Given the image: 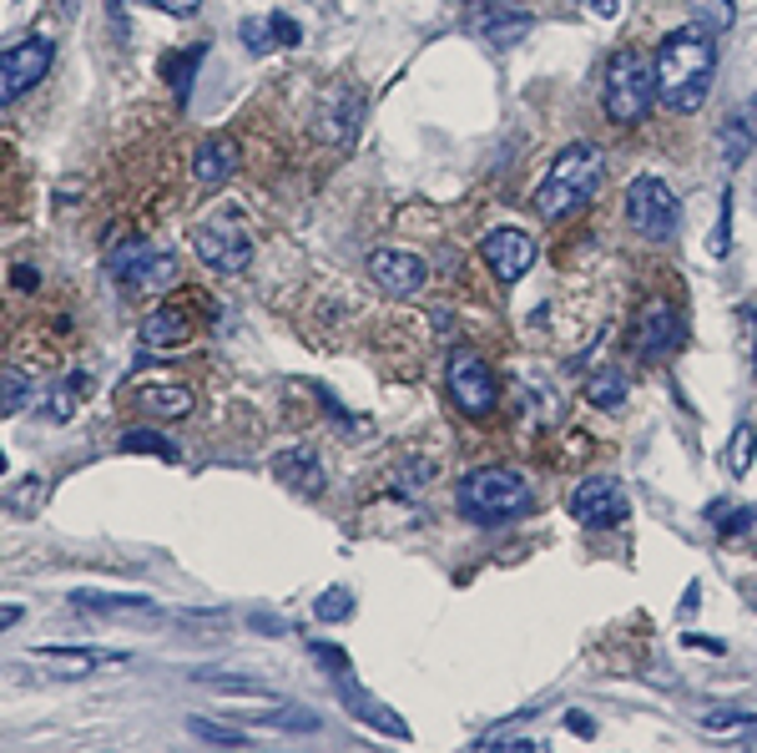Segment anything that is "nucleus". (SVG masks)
<instances>
[{
  "instance_id": "f03ea898",
  "label": "nucleus",
  "mask_w": 757,
  "mask_h": 753,
  "mask_svg": "<svg viewBox=\"0 0 757 753\" xmlns=\"http://www.w3.org/2000/svg\"><path fill=\"white\" fill-rule=\"evenodd\" d=\"M601 182H606V157L596 142H570L561 157L551 163V173L536 188V213L546 222L576 218L586 203H596Z\"/></svg>"
},
{
  "instance_id": "cd10ccee",
  "label": "nucleus",
  "mask_w": 757,
  "mask_h": 753,
  "mask_svg": "<svg viewBox=\"0 0 757 753\" xmlns=\"http://www.w3.org/2000/svg\"><path fill=\"white\" fill-rule=\"evenodd\" d=\"M41 658H66V663H76V667L127 663V652H91V648H41Z\"/></svg>"
},
{
  "instance_id": "c85d7f7f",
  "label": "nucleus",
  "mask_w": 757,
  "mask_h": 753,
  "mask_svg": "<svg viewBox=\"0 0 757 753\" xmlns=\"http://www.w3.org/2000/svg\"><path fill=\"white\" fill-rule=\"evenodd\" d=\"M87 374H72V380H61L56 384V395H51V414H56V420H66V414L76 410V405H81V395H87Z\"/></svg>"
},
{
  "instance_id": "2eb2a0df",
  "label": "nucleus",
  "mask_w": 757,
  "mask_h": 753,
  "mask_svg": "<svg viewBox=\"0 0 757 753\" xmlns=\"http://www.w3.org/2000/svg\"><path fill=\"white\" fill-rule=\"evenodd\" d=\"M192 334V304H182V298H172V304H162V309L146 314L142 324V349H152V355H167V349H177V344Z\"/></svg>"
},
{
  "instance_id": "f3484780",
  "label": "nucleus",
  "mask_w": 757,
  "mask_h": 753,
  "mask_svg": "<svg viewBox=\"0 0 757 753\" xmlns=\"http://www.w3.org/2000/svg\"><path fill=\"white\" fill-rule=\"evenodd\" d=\"M359 117H364V97L349 87H338L329 102H323V137L334 142V148H344V142H354V132H359Z\"/></svg>"
},
{
  "instance_id": "79ce46f5",
  "label": "nucleus",
  "mask_w": 757,
  "mask_h": 753,
  "mask_svg": "<svg viewBox=\"0 0 757 753\" xmlns=\"http://www.w3.org/2000/svg\"><path fill=\"white\" fill-rule=\"evenodd\" d=\"M142 5H152V0H142Z\"/></svg>"
},
{
  "instance_id": "39448f33",
  "label": "nucleus",
  "mask_w": 757,
  "mask_h": 753,
  "mask_svg": "<svg viewBox=\"0 0 757 753\" xmlns=\"http://www.w3.org/2000/svg\"><path fill=\"white\" fill-rule=\"evenodd\" d=\"M627 222L637 228L646 243H671L682 233V203L662 178H631L627 188Z\"/></svg>"
},
{
  "instance_id": "f257e3e1",
  "label": "nucleus",
  "mask_w": 757,
  "mask_h": 753,
  "mask_svg": "<svg viewBox=\"0 0 757 753\" xmlns=\"http://www.w3.org/2000/svg\"><path fill=\"white\" fill-rule=\"evenodd\" d=\"M656 97L667 112H702L707 106V91H713V76H717V36L702 30L697 21L692 26H677L662 36L656 46Z\"/></svg>"
},
{
  "instance_id": "c756f323",
  "label": "nucleus",
  "mask_w": 757,
  "mask_h": 753,
  "mask_svg": "<svg viewBox=\"0 0 757 753\" xmlns=\"http://www.w3.org/2000/svg\"><path fill=\"white\" fill-rule=\"evenodd\" d=\"M41 496H46V481H21V486L5 496V511H11V516H30V511L41 506Z\"/></svg>"
},
{
  "instance_id": "5701e85b",
  "label": "nucleus",
  "mask_w": 757,
  "mask_h": 753,
  "mask_svg": "<svg viewBox=\"0 0 757 753\" xmlns=\"http://www.w3.org/2000/svg\"><path fill=\"white\" fill-rule=\"evenodd\" d=\"M586 399L596 405V410H616L621 399H627V374L621 370H596L586 380Z\"/></svg>"
},
{
  "instance_id": "ddd939ff",
  "label": "nucleus",
  "mask_w": 757,
  "mask_h": 753,
  "mask_svg": "<svg viewBox=\"0 0 757 753\" xmlns=\"http://www.w3.org/2000/svg\"><path fill=\"white\" fill-rule=\"evenodd\" d=\"M677 340H682V319H677V309H671L667 298L641 304L637 324H631V349H637L641 359H662L677 349Z\"/></svg>"
},
{
  "instance_id": "c9c22d12",
  "label": "nucleus",
  "mask_w": 757,
  "mask_h": 753,
  "mask_svg": "<svg viewBox=\"0 0 757 753\" xmlns=\"http://www.w3.org/2000/svg\"><path fill=\"white\" fill-rule=\"evenodd\" d=\"M737 724H753V713H707V718H702V728H737Z\"/></svg>"
},
{
  "instance_id": "37998d69",
  "label": "nucleus",
  "mask_w": 757,
  "mask_h": 753,
  "mask_svg": "<svg viewBox=\"0 0 757 753\" xmlns=\"http://www.w3.org/2000/svg\"><path fill=\"white\" fill-rule=\"evenodd\" d=\"M753 607H757V597H753Z\"/></svg>"
},
{
  "instance_id": "6e6552de",
  "label": "nucleus",
  "mask_w": 757,
  "mask_h": 753,
  "mask_svg": "<svg viewBox=\"0 0 757 753\" xmlns=\"http://www.w3.org/2000/svg\"><path fill=\"white\" fill-rule=\"evenodd\" d=\"M445 390H450L454 410L470 414V420L490 414V410H496V399H500L496 370H490V365H485L475 349H454V355H450V374H445Z\"/></svg>"
},
{
  "instance_id": "7ed1b4c3",
  "label": "nucleus",
  "mask_w": 757,
  "mask_h": 753,
  "mask_svg": "<svg viewBox=\"0 0 757 753\" xmlns=\"http://www.w3.org/2000/svg\"><path fill=\"white\" fill-rule=\"evenodd\" d=\"M530 501H536L530 481H525L521 471H510V465H480V471H470L465 481L454 486L460 516H470L475 526H500V521L525 516Z\"/></svg>"
},
{
  "instance_id": "72a5a7b5",
  "label": "nucleus",
  "mask_w": 757,
  "mask_h": 753,
  "mask_svg": "<svg viewBox=\"0 0 757 753\" xmlns=\"http://www.w3.org/2000/svg\"><path fill=\"white\" fill-rule=\"evenodd\" d=\"M728 248H732V197H722V222H717V233H713V253L722 258Z\"/></svg>"
},
{
  "instance_id": "a878e982",
  "label": "nucleus",
  "mask_w": 757,
  "mask_h": 753,
  "mask_svg": "<svg viewBox=\"0 0 757 753\" xmlns=\"http://www.w3.org/2000/svg\"><path fill=\"white\" fill-rule=\"evenodd\" d=\"M687 11L697 15V26L713 30V36L732 26V0H687Z\"/></svg>"
},
{
  "instance_id": "20e7f679",
  "label": "nucleus",
  "mask_w": 757,
  "mask_h": 753,
  "mask_svg": "<svg viewBox=\"0 0 757 753\" xmlns=\"http://www.w3.org/2000/svg\"><path fill=\"white\" fill-rule=\"evenodd\" d=\"M601 102H606V117L616 127H637L656 102V66L652 56H641L631 46H621L612 61H606V76H601Z\"/></svg>"
},
{
  "instance_id": "473e14b6",
  "label": "nucleus",
  "mask_w": 757,
  "mask_h": 753,
  "mask_svg": "<svg viewBox=\"0 0 757 753\" xmlns=\"http://www.w3.org/2000/svg\"><path fill=\"white\" fill-rule=\"evenodd\" d=\"M26 399H30V384H26V374H5V380H0V414L21 410Z\"/></svg>"
},
{
  "instance_id": "7c9ffc66",
  "label": "nucleus",
  "mask_w": 757,
  "mask_h": 753,
  "mask_svg": "<svg viewBox=\"0 0 757 753\" xmlns=\"http://www.w3.org/2000/svg\"><path fill=\"white\" fill-rule=\"evenodd\" d=\"M197 61H203V51H182V56H172V61H167V76H172L177 102H188V76L197 72Z\"/></svg>"
},
{
  "instance_id": "b1692460",
  "label": "nucleus",
  "mask_w": 757,
  "mask_h": 753,
  "mask_svg": "<svg viewBox=\"0 0 757 753\" xmlns=\"http://www.w3.org/2000/svg\"><path fill=\"white\" fill-rule=\"evenodd\" d=\"M121 450H127V456H162V460H177V445L167 441V435H162V430H127V435H121Z\"/></svg>"
},
{
  "instance_id": "4c0bfd02",
  "label": "nucleus",
  "mask_w": 757,
  "mask_h": 753,
  "mask_svg": "<svg viewBox=\"0 0 757 753\" xmlns=\"http://www.w3.org/2000/svg\"><path fill=\"white\" fill-rule=\"evenodd\" d=\"M313 658H323L329 667H349V658H344V652H338V648H323V642L313 648Z\"/></svg>"
},
{
  "instance_id": "9b49d317",
  "label": "nucleus",
  "mask_w": 757,
  "mask_h": 753,
  "mask_svg": "<svg viewBox=\"0 0 757 753\" xmlns=\"http://www.w3.org/2000/svg\"><path fill=\"white\" fill-rule=\"evenodd\" d=\"M480 258L500 283H521L536 268V238L525 228H490L480 238Z\"/></svg>"
},
{
  "instance_id": "aec40b11",
  "label": "nucleus",
  "mask_w": 757,
  "mask_h": 753,
  "mask_svg": "<svg viewBox=\"0 0 757 753\" xmlns=\"http://www.w3.org/2000/svg\"><path fill=\"white\" fill-rule=\"evenodd\" d=\"M137 405L157 420H182V414H192V390L188 384H142Z\"/></svg>"
},
{
  "instance_id": "4468645a",
  "label": "nucleus",
  "mask_w": 757,
  "mask_h": 753,
  "mask_svg": "<svg viewBox=\"0 0 757 753\" xmlns=\"http://www.w3.org/2000/svg\"><path fill=\"white\" fill-rule=\"evenodd\" d=\"M470 26L480 30L490 46H515L525 30L536 26V15L525 11V5H515V0H475Z\"/></svg>"
},
{
  "instance_id": "393cba45",
  "label": "nucleus",
  "mask_w": 757,
  "mask_h": 753,
  "mask_svg": "<svg viewBox=\"0 0 757 753\" xmlns=\"http://www.w3.org/2000/svg\"><path fill=\"white\" fill-rule=\"evenodd\" d=\"M753 456H757V430L747 425V420H737V430H732V445H728V471L732 475H747V471H753Z\"/></svg>"
},
{
  "instance_id": "2f4dec72",
  "label": "nucleus",
  "mask_w": 757,
  "mask_h": 753,
  "mask_svg": "<svg viewBox=\"0 0 757 753\" xmlns=\"http://www.w3.org/2000/svg\"><path fill=\"white\" fill-rule=\"evenodd\" d=\"M188 733L192 739H207V743H248V733H238V728H218V724H207V718H188Z\"/></svg>"
},
{
  "instance_id": "f704fd0d",
  "label": "nucleus",
  "mask_w": 757,
  "mask_h": 753,
  "mask_svg": "<svg viewBox=\"0 0 757 753\" xmlns=\"http://www.w3.org/2000/svg\"><path fill=\"white\" fill-rule=\"evenodd\" d=\"M732 122L743 127V132H747V142H753V148H757V97H747V102H743V112H737V117H732Z\"/></svg>"
},
{
  "instance_id": "423d86ee",
  "label": "nucleus",
  "mask_w": 757,
  "mask_h": 753,
  "mask_svg": "<svg viewBox=\"0 0 757 753\" xmlns=\"http://www.w3.org/2000/svg\"><path fill=\"white\" fill-rule=\"evenodd\" d=\"M106 273L127 289H167V283H177V258L152 248L146 238H121L106 253Z\"/></svg>"
},
{
  "instance_id": "ea45409f",
  "label": "nucleus",
  "mask_w": 757,
  "mask_h": 753,
  "mask_svg": "<svg viewBox=\"0 0 757 753\" xmlns=\"http://www.w3.org/2000/svg\"><path fill=\"white\" fill-rule=\"evenodd\" d=\"M586 5H591L601 21H612V15H616V0H586Z\"/></svg>"
},
{
  "instance_id": "dca6fc26",
  "label": "nucleus",
  "mask_w": 757,
  "mask_h": 753,
  "mask_svg": "<svg viewBox=\"0 0 757 753\" xmlns=\"http://www.w3.org/2000/svg\"><path fill=\"white\" fill-rule=\"evenodd\" d=\"M273 475L298 496H319L323 490V460L308 450V445H293L283 456H273Z\"/></svg>"
},
{
  "instance_id": "e433bc0d",
  "label": "nucleus",
  "mask_w": 757,
  "mask_h": 753,
  "mask_svg": "<svg viewBox=\"0 0 757 753\" xmlns=\"http://www.w3.org/2000/svg\"><path fill=\"white\" fill-rule=\"evenodd\" d=\"M152 5H157V11H167V15H182V21H188V15H197V5H203V0H152Z\"/></svg>"
},
{
  "instance_id": "58836bf2",
  "label": "nucleus",
  "mask_w": 757,
  "mask_h": 753,
  "mask_svg": "<svg viewBox=\"0 0 757 753\" xmlns=\"http://www.w3.org/2000/svg\"><path fill=\"white\" fill-rule=\"evenodd\" d=\"M21 617H26V612H21V607H0V633H5V627H15V622H21Z\"/></svg>"
},
{
  "instance_id": "bb28decb",
  "label": "nucleus",
  "mask_w": 757,
  "mask_h": 753,
  "mask_svg": "<svg viewBox=\"0 0 757 753\" xmlns=\"http://www.w3.org/2000/svg\"><path fill=\"white\" fill-rule=\"evenodd\" d=\"M313 617L319 622H344V617H354V591L349 587H329L313 602Z\"/></svg>"
},
{
  "instance_id": "1a4fd4ad",
  "label": "nucleus",
  "mask_w": 757,
  "mask_h": 753,
  "mask_svg": "<svg viewBox=\"0 0 757 753\" xmlns=\"http://www.w3.org/2000/svg\"><path fill=\"white\" fill-rule=\"evenodd\" d=\"M51 61H56V46L36 36V41H21L11 51H0V106L21 102L46 72H51Z\"/></svg>"
},
{
  "instance_id": "0eeeda50",
  "label": "nucleus",
  "mask_w": 757,
  "mask_h": 753,
  "mask_svg": "<svg viewBox=\"0 0 757 753\" xmlns=\"http://www.w3.org/2000/svg\"><path fill=\"white\" fill-rule=\"evenodd\" d=\"M192 253H197L207 268H218V273H248L253 238H248V228H243L233 213H222V218L197 222V233H192Z\"/></svg>"
},
{
  "instance_id": "6ab92c4d",
  "label": "nucleus",
  "mask_w": 757,
  "mask_h": 753,
  "mask_svg": "<svg viewBox=\"0 0 757 753\" xmlns=\"http://www.w3.org/2000/svg\"><path fill=\"white\" fill-rule=\"evenodd\" d=\"M338 698H344V703H349V709L359 713L364 724H374L378 733H394V739H409L405 718H399V713H389V709H384V703H374V698H369L364 688H359V682H338Z\"/></svg>"
},
{
  "instance_id": "a211bd4d",
  "label": "nucleus",
  "mask_w": 757,
  "mask_h": 753,
  "mask_svg": "<svg viewBox=\"0 0 757 753\" xmlns=\"http://www.w3.org/2000/svg\"><path fill=\"white\" fill-rule=\"evenodd\" d=\"M238 167V148L228 142V137H207L203 148L192 152V178L203 182V188H218V182L233 178Z\"/></svg>"
},
{
  "instance_id": "4be33fe9",
  "label": "nucleus",
  "mask_w": 757,
  "mask_h": 753,
  "mask_svg": "<svg viewBox=\"0 0 757 753\" xmlns=\"http://www.w3.org/2000/svg\"><path fill=\"white\" fill-rule=\"evenodd\" d=\"M72 607H81V612H157L152 597H131V591H72Z\"/></svg>"
},
{
  "instance_id": "f8f14e48",
  "label": "nucleus",
  "mask_w": 757,
  "mask_h": 753,
  "mask_svg": "<svg viewBox=\"0 0 757 753\" xmlns=\"http://www.w3.org/2000/svg\"><path fill=\"white\" fill-rule=\"evenodd\" d=\"M369 279H374L378 294L409 298V294H420L424 283H429V264H424L420 253H409V248H374V253H369Z\"/></svg>"
},
{
  "instance_id": "412c9836",
  "label": "nucleus",
  "mask_w": 757,
  "mask_h": 753,
  "mask_svg": "<svg viewBox=\"0 0 757 753\" xmlns=\"http://www.w3.org/2000/svg\"><path fill=\"white\" fill-rule=\"evenodd\" d=\"M243 41H248V51H273V46H298L304 30L293 26L288 15H262V21L243 26Z\"/></svg>"
},
{
  "instance_id": "a19ab883",
  "label": "nucleus",
  "mask_w": 757,
  "mask_h": 753,
  "mask_svg": "<svg viewBox=\"0 0 757 753\" xmlns=\"http://www.w3.org/2000/svg\"><path fill=\"white\" fill-rule=\"evenodd\" d=\"M0 475H5V450H0Z\"/></svg>"
},
{
  "instance_id": "9d476101",
  "label": "nucleus",
  "mask_w": 757,
  "mask_h": 753,
  "mask_svg": "<svg viewBox=\"0 0 757 753\" xmlns=\"http://www.w3.org/2000/svg\"><path fill=\"white\" fill-rule=\"evenodd\" d=\"M631 501H627V486L616 481V475H586L581 486L570 490V516L581 521V526H616V521H627Z\"/></svg>"
}]
</instances>
